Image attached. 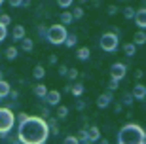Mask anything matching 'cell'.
Returning a JSON list of instances; mask_svg holds the SVG:
<instances>
[{
    "label": "cell",
    "mask_w": 146,
    "mask_h": 144,
    "mask_svg": "<svg viewBox=\"0 0 146 144\" xmlns=\"http://www.w3.org/2000/svg\"><path fill=\"white\" fill-rule=\"evenodd\" d=\"M49 137V127L44 117L29 116L25 121L19 123L17 140L21 144H46Z\"/></svg>",
    "instance_id": "obj_1"
},
{
    "label": "cell",
    "mask_w": 146,
    "mask_h": 144,
    "mask_svg": "<svg viewBox=\"0 0 146 144\" xmlns=\"http://www.w3.org/2000/svg\"><path fill=\"white\" fill-rule=\"evenodd\" d=\"M144 129L137 123H125L118 131V144H142Z\"/></svg>",
    "instance_id": "obj_2"
},
{
    "label": "cell",
    "mask_w": 146,
    "mask_h": 144,
    "mask_svg": "<svg viewBox=\"0 0 146 144\" xmlns=\"http://www.w3.org/2000/svg\"><path fill=\"white\" fill-rule=\"evenodd\" d=\"M13 125H15V116H13V112L6 106H0V135L6 137V135L13 129Z\"/></svg>",
    "instance_id": "obj_3"
},
{
    "label": "cell",
    "mask_w": 146,
    "mask_h": 144,
    "mask_svg": "<svg viewBox=\"0 0 146 144\" xmlns=\"http://www.w3.org/2000/svg\"><path fill=\"white\" fill-rule=\"evenodd\" d=\"M66 36H68L66 27H63V25H51L48 29L46 40H49V44H53V46H59V44H65Z\"/></svg>",
    "instance_id": "obj_4"
},
{
    "label": "cell",
    "mask_w": 146,
    "mask_h": 144,
    "mask_svg": "<svg viewBox=\"0 0 146 144\" xmlns=\"http://www.w3.org/2000/svg\"><path fill=\"white\" fill-rule=\"evenodd\" d=\"M118 34H114V32H104L103 36H101V40H99V46H101V49L103 51H106V53H114L116 49H118Z\"/></svg>",
    "instance_id": "obj_5"
},
{
    "label": "cell",
    "mask_w": 146,
    "mask_h": 144,
    "mask_svg": "<svg viewBox=\"0 0 146 144\" xmlns=\"http://www.w3.org/2000/svg\"><path fill=\"white\" fill-rule=\"evenodd\" d=\"M125 74H127V64L114 63L112 66H110V80L119 82V80H123V78H125Z\"/></svg>",
    "instance_id": "obj_6"
},
{
    "label": "cell",
    "mask_w": 146,
    "mask_h": 144,
    "mask_svg": "<svg viewBox=\"0 0 146 144\" xmlns=\"http://www.w3.org/2000/svg\"><path fill=\"white\" fill-rule=\"evenodd\" d=\"M133 21L139 29H146V8H141V10H135V17Z\"/></svg>",
    "instance_id": "obj_7"
},
{
    "label": "cell",
    "mask_w": 146,
    "mask_h": 144,
    "mask_svg": "<svg viewBox=\"0 0 146 144\" xmlns=\"http://www.w3.org/2000/svg\"><path fill=\"white\" fill-rule=\"evenodd\" d=\"M131 97H133V101H142V99H146V86L137 84V86L133 87V91H131Z\"/></svg>",
    "instance_id": "obj_8"
},
{
    "label": "cell",
    "mask_w": 146,
    "mask_h": 144,
    "mask_svg": "<svg viewBox=\"0 0 146 144\" xmlns=\"http://www.w3.org/2000/svg\"><path fill=\"white\" fill-rule=\"evenodd\" d=\"M46 101H48L49 106H59V102H61V93L59 91H48V95H46Z\"/></svg>",
    "instance_id": "obj_9"
},
{
    "label": "cell",
    "mask_w": 146,
    "mask_h": 144,
    "mask_svg": "<svg viewBox=\"0 0 146 144\" xmlns=\"http://www.w3.org/2000/svg\"><path fill=\"white\" fill-rule=\"evenodd\" d=\"M112 101H114L112 93H103V95H99V99H97V106L99 108H108Z\"/></svg>",
    "instance_id": "obj_10"
},
{
    "label": "cell",
    "mask_w": 146,
    "mask_h": 144,
    "mask_svg": "<svg viewBox=\"0 0 146 144\" xmlns=\"http://www.w3.org/2000/svg\"><path fill=\"white\" fill-rule=\"evenodd\" d=\"M11 38H13L15 42L23 40V38H25V27H23V25H15L13 31H11Z\"/></svg>",
    "instance_id": "obj_11"
},
{
    "label": "cell",
    "mask_w": 146,
    "mask_h": 144,
    "mask_svg": "<svg viewBox=\"0 0 146 144\" xmlns=\"http://www.w3.org/2000/svg\"><path fill=\"white\" fill-rule=\"evenodd\" d=\"M87 135H89V140H91V142L101 140V131H99V127H95V125H91V127L87 129Z\"/></svg>",
    "instance_id": "obj_12"
},
{
    "label": "cell",
    "mask_w": 146,
    "mask_h": 144,
    "mask_svg": "<svg viewBox=\"0 0 146 144\" xmlns=\"http://www.w3.org/2000/svg\"><path fill=\"white\" fill-rule=\"evenodd\" d=\"M10 91H11L10 84H8L6 80H0V101H2V99H6V97L10 95Z\"/></svg>",
    "instance_id": "obj_13"
},
{
    "label": "cell",
    "mask_w": 146,
    "mask_h": 144,
    "mask_svg": "<svg viewBox=\"0 0 146 144\" xmlns=\"http://www.w3.org/2000/svg\"><path fill=\"white\" fill-rule=\"evenodd\" d=\"M59 25H63V27H66V25H70L72 21H74V19H72V13L70 11H63V13H61L59 15Z\"/></svg>",
    "instance_id": "obj_14"
},
{
    "label": "cell",
    "mask_w": 146,
    "mask_h": 144,
    "mask_svg": "<svg viewBox=\"0 0 146 144\" xmlns=\"http://www.w3.org/2000/svg\"><path fill=\"white\" fill-rule=\"evenodd\" d=\"M33 48H34V42L31 40V38L25 36L21 40V49H23V51H27V53H31V51H33Z\"/></svg>",
    "instance_id": "obj_15"
},
{
    "label": "cell",
    "mask_w": 146,
    "mask_h": 144,
    "mask_svg": "<svg viewBox=\"0 0 146 144\" xmlns=\"http://www.w3.org/2000/svg\"><path fill=\"white\" fill-rule=\"evenodd\" d=\"M34 95H36L38 99H46V95H48V87L44 86V84H38V86L34 87Z\"/></svg>",
    "instance_id": "obj_16"
},
{
    "label": "cell",
    "mask_w": 146,
    "mask_h": 144,
    "mask_svg": "<svg viewBox=\"0 0 146 144\" xmlns=\"http://www.w3.org/2000/svg\"><path fill=\"white\" fill-rule=\"evenodd\" d=\"M70 93H72V97L80 99V97L84 95V86H82V84H74V86H70Z\"/></svg>",
    "instance_id": "obj_17"
},
{
    "label": "cell",
    "mask_w": 146,
    "mask_h": 144,
    "mask_svg": "<svg viewBox=\"0 0 146 144\" xmlns=\"http://www.w3.org/2000/svg\"><path fill=\"white\" fill-rule=\"evenodd\" d=\"M33 76H34V80H42L44 76H46V68H44L42 64H36L33 70Z\"/></svg>",
    "instance_id": "obj_18"
},
{
    "label": "cell",
    "mask_w": 146,
    "mask_h": 144,
    "mask_svg": "<svg viewBox=\"0 0 146 144\" xmlns=\"http://www.w3.org/2000/svg\"><path fill=\"white\" fill-rule=\"evenodd\" d=\"M89 55H91L89 48H80L78 51H76V57L80 59V61H87V59H89Z\"/></svg>",
    "instance_id": "obj_19"
},
{
    "label": "cell",
    "mask_w": 146,
    "mask_h": 144,
    "mask_svg": "<svg viewBox=\"0 0 146 144\" xmlns=\"http://www.w3.org/2000/svg\"><path fill=\"white\" fill-rule=\"evenodd\" d=\"M131 44H135V46H142V44H146V34L142 31H139L135 34V38H133V42Z\"/></svg>",
    "instance_id": "obj_20"
},
{
    "label": "cell",
    "mask_w": 146,
    "mask_h": 144,
    "mask_svg": "<svg viewBox=\"0 0 146 144\" xmlns=\"http://www.w3.org/2000/svg\"><path fill=\"white\" fill-rule=\"evenodd\" d=\"M76 139H78V142H82V144H93L91 140H89V135H87L86 129H82L80 133H78V137H76Z\"/></svg>",
    "instance_id": "obj_21"
},
{
    "label": "cell",
    "mask_w": 146,
    "mask_h": 144,
    "mask_svg": "<svg viewBox=\"0 0 146 144\" xmlns=\"http://www.w3.org/2000/svg\"><path fill=\"white\" fill-rule=\"evenodd\" d=\"M17 55H19V49L13 48V46H10V48L6 49V59H8V61H13V59H17Z\"/></svg>",
    "instance_id": "obj_22"
},
{
    "label": "cell",
    "mask_w": 146,
    "mask_h": 144,
    "mask_svg": "<svg viewBox=\"0 0 146 144\" xmlns=\"http://www.w3.org/2000/svg\"><path fill=\"white\" fill-rule=\"evenodd\" d=\"M123 51H125V55H127V57H133V55L137 53V46H135V44H125V46H123Z\"/></svg>",
    "instance_id": "obj_23"
},
{
    "label": "cell",
    "mask_w": 146,
    "mask_h": 144,
    "mask_svg": "<svg viewBox=\"0 0 146 144\" xmlns=\"http://www.w3.org/2000/svg\"><path fill=\"white\" fill-rule=\"evenodd\" d=\"M76 42H78V36L68 32V36H66V40H65V46H66V48H74Z\"/></svg>",
    "instance_id": "obj_24"
},
{
    "label": "cell",
    "mask_w": 146,
    "mask_h": 144,
    "mask_svg": "<svg viewBox=\"0 0 146 144\" xmlns=\"http://www.w3.org/2000/svg\"><path fill=\"white\" fill-rule=\"evenodd\" d=\"M119 104H121V106H131V104H133V97H131V93H125L123 97H121V102H119Z\"/></svg>",
    "instance_id": "obj_25"
},
{
    "label": "cell",
    "mask_w": 146,
    "mask_h": 144,
    "mask_svg": "<svg viewBox=\"0 0 146 144\" xmlns=\"http://www.w3.org/2000/svg\"><path fill=\"white\" fill-rule=\"evenodd\" d=\"M10 21H11V17L8 15V13H0V25H2V27H6V29H8Z\"/></svg>",
    "instance_id": "obj_26"
},
{
    "label": "cell",
    "mask_w": 146,
    "mask_h": 144,
    "mask_svg": "<svg viewBox=\"0 0 146 144\" xmlns=\"http://www.w3.org/2000/svg\"><path fill=\"white\" fill-rule=\"evenodd\" d=\"M68 116V108L66 106H59L57 108V117H59V119H63V117H66Z\"/></svg>",
    "instance_id": "obj_27"
},
{
    "label": "cell",
    "mask_w": 146,
    "mask_h": 144,
    "mask_svg": "<svg viewBox=\"0 0 146 144\" xmlns=\"http://www.w3.org/2000/svg\"><path fill=\"white\" fill-rule=\"evenodd\" d=\"M10 6H13V8H25V6H29L27 0H11Z\"/></svg>",
    "instance_id": "obj_28"
},
{
    "label": "cell",
    "mask_w": 146,
    "mask_h": 144,
    "mask_svg": "<svg viewBox=\"0 0 146 144\" xmlns=\"http://www.w3.org/2000/svg\"><path fill=\"white\" fill-rule=\"evenodd\" d=\"M70 13H72V19H80V17H82V15H84V10H82L80 6H76L74 10H72V11H70Z\"/></svg>",
    "instance_id": "obj_29"
},
{
    "label": "cell",
    "mask_w": 146,
    "mask_h": 144,
    "mask_svg": "<svg viewBox=\"0 0 146 144\" xmlns=\"http://www.w3.org/2000/svg\"><path fill=\"white\" fill-rule=\"evenodd\" d=\"M123 17H125V19H133V17H135V10H133V8H129V6H127V8H123Z\"/></svg>",
    "instance_id": "obj_30"
},
{
    "label": "cell",
    "mask_w": 146,
    "mask_h": 144,
    "mask_svg": "<svg viewBox=\"0 0 146 144\" xmlns=\"http://www.w3.org/2000/svg\"><path fill=\"white\" fill-rule=\"evenodd\" d=\"M63 144H80V142H78V139H76L74 135H68V137H65Z\"/></svg>",
    "instance_id": "obj_31"
},
{
    "label": "cell",
    "mask_w": 146,
    "mask_h": 144,
    "mask_svg": "<svg viewBox=\"0 0 146 144\" xmlns=\"http://www.w3.org/2000/svg\"><path fill=\"white\" fill-rule=\"evenodd\" d=\"M57 6H59V8H63V10H66V8H70V6H72V0H59V2H57Z\"/></svg>",
    "instance_id": "obj_32"
},
{
    "label": "cell",
    "mask_w": 146,
    "mask_h": 144,
    "mask_svg": "<svg viewBox=\"0 0 146 144\" xmlns=\"http://www.w3.org/2000/svg\"><path fill=\"white\" fill-rule=\"evenodd\" d=\"M118 86H119V82H116V80H110V82H108V93L116 91V89H118Z\"/></svg>",
    "instance_id": "obj_33"
},
{
    "label": "cell",
    "mask_w": 146,
    "mask_h": 144,
    "mask_svg": "<svg viewBox=\"0 0 146 144\" xmlns=\"http://www.w3.org/2000/svg\"><path fill=\"white\" fill-rule=\"evenodd\" d=\"M66 76H68V80H76V78H78V70H76V68H70L68 72H66Z\"/></svg>",
    "instance_id": "obj_34"
},
{
    "label": "cell",
    "mask_w": 146,
    "mask_h": 144,
    "mask_svg": "<svg viewBox=\"0 0 146 144\" xmlns=\"http://www.w3.org/2000/svg\"><path fill=\"white\" fill-rule=\"evenodd\" d=\"M6 36H8V29L0 25V42H4V40H6Z\"/></svg>",
    "instance_id": "obj_35"
},
{
    "label": "cell",
    "mask_w": 146,
    "mask_h": 144,
    "mask_svg": "<svg viewBox=\"0 0 146 144\" xmlns=\"http://www.w3.org/2000/svg\"><path fill=\"white\" fill-rule=\"evenodd\" d=\"M38 32H40V36H42V38H46V34H48V29L44 27V25H40V27H38Z\"/></svg>",
    "instance_id": "obj_36"
},
{
    "label": "cell",
    "mask_w": 146,
    "mask_h": 144,
    "mask_svg": "<svg viewBox=\"0 0 146 144\" xmlns=\"http://www.w3.org/2000/svg\"><path fill=\"white\" fill-rule=\"evenodd\" d=\"M114 13H118V6H108V15H114Z\"/></svg>",
    "instance_id": "obj_37"
},
{
    "label": "cell",
    "mask_w": 146,
    "mask_h": 144,
    "mask_svg": "<svg viewBox=\"0 0 146 144\" xmlns=\"http://www.w3.org/2000/svg\"><path fill=\"white\" fill-rule=\"evenodd\" d=\"M66 72H68V68H66L65 64H61L59 66V76H66Z\"/></svg>",
    "instance_id": "obj_38"
},
{
    "label": "cell",
    "mask_w": 146,
    "mask_h": 144,
    "mask_svg": "<svg viewBox=\"0 0 146 144\" xmlns=\"http://www.w3.org/2000/svg\"><path fill=\"white\" fill-rule=\"evenodd\" d=\"M76 108H78V110H84V108H86V102L84 101H76Z\"/></svg>",
    "instance_id": "obj_39"
},
{
    "label": "cell",
    "mask_w": 146,
    "mask_h": 144,
    "mask_svg": "<svg viewBox=\"0 0 146 144\" xmlns=\"http://www.w3.org/2000/svg\"><path fill=\"white\" fill-rule=\"evenodd\" d=\"M8 97H11L13 101H17V97H19V91H13V89H11V91H10V95H8Z\"/></svg>",
    "instance_id": "obj_40"
},
{
    "label": "cell",
    "mask_w": 146,
    "mask_h": 144,
    "mask_svg": "<svg viewBox=\"0 0 146 144\" xmlns=\"http://www.w3.org/2000/svg\"><path fill=\"white\" fill-rule=\"evenodd\" d=\"M27 114H25V112H19V116H17V119H19V123H21V121H25V119H27Z\"/></svg>",
    "instance_id": "obj_41"
},
{
    "label": "cell",
    "mask_w": 146,
    "mask_h": 144,
    "mask_svg": "<svg viewBox=\"0 0 146 144\" xmlns=\"http://www.w3.org/2000/svg\"><path fill=\"white\" fill-rule=\"evenodd\" d=\"M142 76H144V72H142V70H135V78H137V80H141Z\"/></svg>",
    "instance_id": "obj_42"
},
{
    "label": "cell",
    "mask_w": 146,
    "mask_h": 144,
    "mask_svg": "<svg viewBox=\"0 0 146 144\" xmlns=\"http://www.w3.org/2000/svg\"><path fill=\"white\" fill-rule=\"evenodd\" d=\"M49 63H51V64L57 63V55H49Z\"/></svg>",
    "instance_id": "obj_43"
},
{
    "label": "cell",
    "mask_w": 146,
    "mask_h": 144,
    "mask_svg": "<svg viewBox=\"0 0 146 144\" xmlns=\"http://www.w3.org/2000/svg\"><path fill=\"white\" fill-rule=\"evenodd\" d=\"M114 108H116V110H114V112H121V108H123V106H121V104H119V102H118V104H116V106H114Z\"/></svg>",
    "instance_id": "obj_44"
},
{
    "label": "cell",
    "mask_w": 146,
    "mask_h": 144,
    "mask_svg": "<svg viewBox=\"0 0 146 144\" xmlns=\"http://www.w3.org/2000/svg\"><path fill=\"white\" fill-rule=\"evenodd\" d=\"M10 144H21V142H19V140L15 139V140H10Z\"/></svg>",
    "instance_id": "obj_45"
},
{
    "label": "cell",
    "mask_w": 146,
    "mask_h": 144,
    "mask_svg": "<svg viewBox=\"0 0 146 144\" xmlns=\"http://www.w3.org/2000/svg\"><path fill=\"white\" fill-rule=\"evenodd\" d=\"M2 78H4V72H2V70H0V80H2Z\"/></svg>",
    "instance_id": "obj_46"
},
{
    "label": "cell",
    "mask_w": 146,
    "mask_h": 144,
    "mask_svg": "<svg viewBox=\"0 0 146 144\" xmlns=\"http://www.w3.org/2000/svg\"><path fill=\"white\" fill-rule=\"evenodd\" d=\"M142 144H146V133H144V139H142Z\"/></svg>",
    "instance_id": "obj_47"
},
{
    "label": "cell",
    "mask_w": 146,
    "mask_h": 144,
    "mask_svg": "<svg viewBox=\"0 0 146 144\" xmlns=\"http://www.w3.org/2000/svg\"><path fill=\"white\" fill-rule=\"evenodd\" d=\"M2 4H4V2H2V0H0V6H2Z\"/></svg>",
    "instance_id": "obj_48"
}]
</instances>
